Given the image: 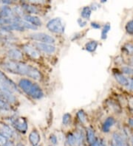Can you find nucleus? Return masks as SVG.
Wrapping results in <instances>:
<instances>
[{
  "instance_id": "nucleus-1",
  "label": "nucleus",
  "mask_w": 133,
  "mask_h": 146,
  "mask_svg": "<svg viewBox=\"0 0 133 146\" xmlns=\"http://www.w3.org/2000/svg\"><path fill=\"white\" fill-rule=\"evenodd\" d=\"M1 66L4 70L13 74L26 75L36 80H41V74L39 70L24 63L18 62L16 61H9L2 63Z\"/></svg>"
},
{
  "instance_id": "nucleus-2",
  "label": "nucleus",
  "mask_w": 133,
  "mask_h": 146,
  "mask_svg": "<svg viewBox=\"0 0 133 146\" xmlns=\"http://www.w3.org/2000/svg\"><path fill=\"white\" fill-rule=\"evenodd\" d=\"M19 86L29 97L33 99L39 100L44 97V92L41 87L35 83L26 78H22L19 82Z\"/></svg>"
},
{
  "instance_id": "nucleus-3",
  "label": "nucleus",
  "mask_w": 133,
  "mask_h": 146,
  "mask_svg": "<svg viewBox=\"0 0 133 146\" xmlns=\"http://www.w3.org/2000/svg\"><path fill=\"white\" fill-rule=\"evenodd\" d=\"M47 28L54 33H63L64 32L65 25L61 18H54L50 19L47 24Z\"/></svg>"
},
{
  "instance_id": "nucleus-4",
  "label": "nucleus",
  "mask_w": 133,
  "mask_h": 146,
  "mask_svg": "<svg viewBox=\"0 0 133 146\" xmlns=\"http://www.w3.org/2000/svg\"><path fill=\"white\" fill-rule=\"evenodd\" d=\"M30 38L37 41L40 43H44V44H52L55 42V39L53 36H50L47 33H31L28 36Z\"/></svg>"
},
{
  "instance_id": "nucleus-5",
  "label": "nucleus",
  "mask_w": 133,
  "mask_h": 146,
  "mask_svg": "<svg viewBox=\"0 0 133 146\" xmlns=\"http://www.w3.org/2000/svg\"><path fill=\"white\" fill-rule=\"evenodd\" d=\"M0 82L2 83V84L5 86L7 91L10 92H19V89H18L16 84L1 71H0Z\"/></svg>"
},
{
  "instance_id": "nucleus-6",
  "label": "nucleus",
  "mask_w": 133,
  "mask_h": 146,
  "mask_svg": "<svg viewBox=\"0 0 133 146\" xmlns=\"http://www.w3.org/2000/svg\"><path fill=\"white\" fill-rule=\"evenodd\" d=\"M11 125L16 131L21 132V133H23V134L26 133L27 131V128H28L26 119L22 117H18L13 119L11 122Z\"/></svg>"
},
{
  "instance_id": "nucleus-7",
  "label": "nucleus",
  "mask_w": 133,
  "mask_h": 146,
  "mask_svg": "<svg viewBox=\"0 0 133 146\" xmlns=\"http://www.w3.org/2000/svg\"><path fill=\"white\" fill-rule=\"evenodd\" d=\"M34 46L35 49L40 50L41 52H44L45 53L52 54L55 52V47L53 45L49 44H44V43L35 42L34 43Z\"/></svg>"
},
{
  "instance_id": "nucleus-8",
  "label": "nucleus",
  "mask_w": 133,
  "mask_h": 146,
  "mask_svg": "<svg viewBox=\"0 0 133 146\" xmlns=\"http://www.w3.org/2000/svg\"><path fill=\"white\" fill-rule=\"evenodd\" d=\"M23 50L26 54L29 56H30L33 58L38 59L40 57V53L37 50V49L34 48L33 46H30L28 44H25L23 46Z\"/></svg>"
},
{
  "instance_id": "nucleus-9",
  "label": "nucleus",
  "mask_w": 133,
  "mask_h": 146,
  "mask_svg": "<svg viewBox=\"0 0 133 146\" xmlns=\"http://www.w3.org/2000/svg\"><path fill=\"white\" fill-rule=\"evenodd\" d=\"M0 100L6 101L7 103L13 104L16 101V99L14 95H13L11 92L7 91H3L0 89Z\"/></svg>"
},
{
  "instance_id": "nucleus-10",
  "label": "nucleus",
  "mask_w": 133,
  "mask_h": 146,
  "mask_svg": "<svg viewBox=\"0 0 133 146\" xmlns=\"http://www.w3.org/2000/svg\"><path fill=\"white\" fill-rule=\"evenodd\" d=\"M24 19L25 21H27L29 23L32 24L33 25L35 26V27H39L42 25V21L39 17L35 16H33V15L27 14L24 16Z\"/></svg>"
},
{
  "instance_id": "nucleus-11",
  "label": "nucleus",
  "mask_w": 133,
  "mask_h": 146,
  "mask_svg": "<svg viewBox=\"0 0 133 146\" xmlns=\"http://www.w3.org/2000/svg\"><path fill=\"white\" fill-rule=\"evenodd\" d=\"M16 15H14L11 7L7 6H3L0 11V19H11L16 17Z\"/></svg>"
},
{
  "instance_id": "nucleus-12",
  "label": "nucleus",
  "mask_w": 133,
  "mask_h": 146,
  "mask_svg": "<svg viewBox=\"0 0 133 146\" xmlns=\"http://www.w3.org/2000/svg\"><path fill=\"white\" fill-rule=\"evenodd\" d=\"M41 140V137L39 132L36 130H33L29 135V141L32 146H37Z\"/></svg>"
},
{
  "instance_id": "nucleus-13",
  "label": "nucleus",
  "mask_w": 133,
  "mask_h": 146,
  "mask_svg": "<svg viewBox=\"0 0 133 146\" xmlns=\"http://www.w3.org/2000/svg\"><path fill=\"white\" fill-rule=\"evenodd\" d=\"M0 134L7 137V138H10L13 135V131L11 129V128L9 125L1 123L0 124Z\"/></svg>"
},
{
  "instance_id": "nucleus-14",
  "label": "nucleus",
  "mask_w": 133,
  "mask_h": 146,
  "mask_svg": "<svg viewBox=\"0 0 133 146\" xmlns=\"http://www.w3.org/2000/svg\"><path fill=\"white\" fill-rule=\"evenodd\" d=\"M7 56L11 59H12V61L21 60L23 58L21 51L17 50V49H11V50H9L7 52Z\"/></svg>"
},
{
  "instance_id": "nucleus-15",
  "label": "nucleus",
  "mask_w": 133,
  "mask_h": 146,
  "mask_svg": "<svg viewBox=\"0 0 133 146\" xmlns=\"http://www.w3.org/2000/svg\"><path fill=\"white\" fill-rule=\"evenodd\" d=\"M114 144L117 146H129V144L124 139V137L118 133L113 134Z\"/></svg>"
},
{
  "instance_id": "nucleus-16",
  "label": "nucleus",
  "mask_w": 133,
  "mask_h": 146,
  "mask_svg": "<svg viewBox=\"0 0 133 146\" xmlns=\"http://www.w3.org/2000/svg\"><path fill=\"white\" fill-rule=\"evenodd\" d=\"M115 123V120L113 117H108L104 122L103 125H102V131L104 132H109L110 128H112Z\"/></svg>"
},
{
  "instance_id": "nucleus-17",
  "label": "nucleus",
  "mask_w": 133,
  "mask_h": 146,
  "mask_svg": "<svg viewBox=\"0 0 133 146\" xmlns=\"http://www.w3.org/2000/svg\"><path fill=\"white\" fill-rule=\"evenodd\" d=\"M115 78L118 82L121 85L124 86H130V80L126 78V77L123 75L121 73H115Z\"/></svg>"
},
{
  "instance_id": "nucleus-18",
  "label": "nucleus",
  "mask_w": 133,
  "mask_h": 146,
  "mask_svg": "<svg viewBox=\"0 0 133 146\" xmlns=\"http://www.w3.org/2000/svg\"><path fill=\"white\" fill-rule=\"evenodd\" d=\"M98 45V44L97 41H89V42H87L85 44V49L86 50L88 51V52H95L96 49H97Z\"/></svg>"
},
{
  "instance_id": "nucleus-19",
  "label": "nucleus",
  "mask_w": 133,
  "mask_h": 146,
  "mask_svg": "<svg viewBox=\"0 0 133 146\" xmlns=\"http://www.w3.org/2000/svg\"><path fill=\"white\" fill-rule=\"evenodd\" d=\"M22 8L26 11L27 13H32V14H35V13H38L39 11L35 6L33 5H30L27 4H22Z\"/></svg>"
},
{
  "instance_id": "nucleus-20",
  "label": "nucleus",
  "mask_w": 133,
  "mask_h": 146,
  "mask_svg": "<svg viewBox=\"0 0 133 146\" xmlns=\"http://www.w3.org/2000/svg\"><path fill=\"white\" fill-rule=\"evenodd\" d=\"M87 140H88L89 143H90L91 145H92L93 143L96 142V134H95L94 131L92 130V128H87Z\"/></svg>"
},
{
  "instance_id": "nucleus-21",
  "label": "nucleus",
  "mask_w": 133,
  "mask_h": 146,
  "mask_svg": "<svg viewBox=\"0 0 133 146\" xmlns=\"http://www.w3.org/2000/svg\"><path fill=\"white\" fill-rule=\"evenodd\" d=\"M67 143H68V145L70 146H74L78 143L77 141V138L76 134L70 133L68 134V137H67Z\"/></svg>"
},
{
  "instance_id": "nucleus-22",
  "label": "nucleus",
  "mask_w": 133,
  "mask_h": 146,
  "mask_svg": "<svg viewBox=\"0 0 133 146\" xmlns=\"http://www.w3.org/2000/svg\"><path fill=\"white\" fill-rule=\"evenodd\" d=\"M91 13H92V10H91V8L90 7H83L82 13H81L82 16L84 19H89L90 18Z\"/></svg>"
},
{
  "instance_id": "nucleus-23",
  "label": "nucleus",
  "mask_w": 133,
  "mask_h": 146,
  "mask_svg": "<svg viewBox=\"0 0 133 146\" xmlns=\"http://www.w3.org/2000/svg\"><path fill=\"white\" fill-rule=\"evenodd\" d=\"M110 28H111V26L109 23L104 25L103 30L101 31V38L102 39H106V37H107V34H108L109 31H110Z\"/></svg>"
},
{
  "instance_id": "nucleus-24",
  "label": "nucleus",
  "mask_w": 133,
  "mask_h": 146,
  "mask_svg": "<svg viewBox=\"0 0 133 146\" xmlns=\"http://www.w3.org/2000/svg\"><path fill=\"white\" fill-rule=\"evenodd\" d=\"M20 25L24 27V28H26V29H31V30H36L37 29V27H35L34 25H33L32 24L29 23L27 21H22L21 20L19 22Z\"/></svg>"
},
{
  "instance_id": "nucleus-25",
  "label": "nucleus",
  "mask_w": 133,
  "mask_h": 146,
  "mask_svg": "<svg viewBox=\"0 0 133 146\" xmlns=\"http://www.w3.org/2000/svg\"><path fill=\"white\" fill-rule=\"evenodd\" d=\"M77 117H78L79 121L82 123H85L87 122V116L83 111H79L77 113Z\"/></svg>"
},
{
  "instance_id": "nucleus-26",
  "label": "nucleus",
  "mask_w": 133,
  "mask_h": 146,
  "mask_svg": "<svg viewBox=\"0 0 133 146\" xmlns=\"http://www.w3.org/2000/svg\"><path fill=\"white\" fill-rule=\"evenodd\" d=\"M71 120V115L69 113H66L63 115V117H62V123L63 125H69V123H70Z\"/></svg>"
},
{
  "instance_id": "nucleus-27",
  "label": "nucleus",
  "mask_w": 133,
  "mask_h": 146,
  "mask_svg": "<svg viewBox=\"0 0 133 146\" xmlns=\"http://www.w3.org/2000/svg\"><path fill=\"white\" fill-rule=\"evenodd\" d=\"M124 50L129 54H133V44L132 43H126L123 46Z\"/></svg>"
},
{
  "instance_id": "nucleus-28",
  "label": "nucleus",
  "mask_w": 133,
  "mask_h": 146,
  "mask_svg": "<svg viewBox=\"0 0 133 146\" xmlns=\"http://www.w3.org/2000/svg\"><path fill=\"white\" fill-rule=\"evenodd\" d=\"M126 31L128 33L133 35V19L130 21L126 25Z\"/></svg>"
},
{
  "instance_id": "nucleus-29",
  "label": "nucleus",
  "mask_w": 133,
  "mask_h": 146,
  "mask_svg": "<svg viewBox=\"0 0 133 146\" xmlns=\"http://www.w3.org/2000/svg\"><path fill=\"white\" fill-rule=\"evenodd\" d=\"M10 109L11 107L7 102L0 100V110H9Z\"/></svg>"
},
{
  "instance_id": "nucleus-30",
  "label": "nucleus",
  "mask_w": 133,
  "mask_h": 146,
  "mask_svg": "<svg viewBox=\"0 0 133 146\" xmlns=\"http://www.w3.org/2000/svg\"><path fill=\"white\" fill-rule=\"evenodd\" d=\"M123 72L129 75H133V68L129 67V66H125L122 68Z\"/></svg>"
},
{
  "instance_id": "nucleus-31",
  "label": "nucleus",
  "mask_w": 133,
  "mask_h": 146,
  "mask_svg": "<svg viewBox=\"0 0 133 146\" xmlns=\"http://www.w3.org/2000/svg\"><path fill=\"white\" fill-rule=\"evenodd\" d=\"M7 142V138L0 134V146H5Z\"/></svg>"
},
{
  "instance_id": "nucleus-32",
  "label": "nucleus",
  "mask_w": 133,
  "mask_h": 146,
  "mask_svg": "<svg viewBox=\"0 0 133 146\" xmlns=\"http://www.w3.org/2000/svg\"><path fill=\"white\" fill-rule=\"evenodd\" d=\"M50 140L51 142V143L53 145H56L57 144V142H58V139H57V137H55L54 134H51L50 137Z\"/></svg>"
},
{
  "instance_id": "nucleus-33",
  "label": "nucleus",
  "mask_w": 133,
  "mask_h": 146,
  "mask_svg": "<svg viewBox=\"0 0 133 146\" xmlns=\"http://www.w3.org/2000/svg\"><path fill=\"white\" fill-rule=\"evenodd\" d=\"M78 24L79 25L80 27H84V26H86L87 25V21H84V20L83 19H78Z\"/></svg>"
},
{
  "instance_id": "nucleus-34",
  "label": "nucleus",
  "mask_w": 133,
  "mask_h": 146,
  "mask_svg": "<svg viewBox=\"0 0 133 146\" xmlns=\"http://www.w3.org/2000/svg\"><path fill=\"white\" fill-rule=\"evenodd\" d=\"M92 146H105V145L102 141L96 140V142L92 145Z\"/></svg>"
},
{
  "instance_id": "nucleus-35",
  "label": "nucleus",
  "mask_w": 133,
  "mask_h": 146,
  "mask_svg": "<svg viewBox=\"0 0 133 146\" xmlns=\"http://www.w3.org/2000/svg\"><path fill=\"white\" fill-rule=\"evenodd\" d=\"M91 26L95 29L101 28V25H100L98 23H96V22H92V23H91Z\"/></svg>"
},
{
  "instance_id": "nucleus-36",
  "label": "nucleus",
  "mask_w": 133,
  "mask_h": 146,
  "mask_svg": "<svg viewBox=\"0 0 133 146\" xmlns=\"http://www.w3.org/2000/svg\"><path fill=\"white\" fill-rule=\"evenodd\" d=\"M129 87H130V89L133 90V79H131L130 81V86H129Z\"/></svg>"
},
{
  "instance_id": "nucleus-37",
  "label": "nucleus",
  "mask_w": 133,
  "mask_h": 146,
  "mask_svg": "<svg viewBox=\"0 0 133 146\" xmlns=\"http://www.w3.org/2000/svg\"><path fill=\"white\" fill-rule=\"evenodd\" d=\"M5 146H14V143H13V142H11V141H10V142H8V143L6 144Z\"/></svg>"
},
{
  "instance_id": "nucleus-38",
  "label": "nucleus",
  "mask_w": 133,
  "mask_h": 146,
  "mask_svg": "<svg viewBox=\"0 0 133 146\" xmlns=\"http://www.w3.org/2000/svg\"><path fill=\"white\" fill-rule=\"evenodd\" d=\"M129 123H130V125H131V126L133 127V119H130V120H129Z\"/></svg>"
},
{
  "instance_id": "nucleus-39",
  "label": "nucleus",
  "mask_w": 133,
  "mask_h": 146,
  "mask_svg": "<svg viewBox=\"0 0 133 146\" xmlns=\"http://www.w3.org/2000/svg\"><path fill=\"white\" fill-rule=\"evenodd\" d=\"M16 146H25V145H24V144H22V143H18Z\"/></svg>"
},
{
  "instance_id": "nucleus-40",
  "label": "nucleus",
  "mask_w": 133,
  "mask_h": 146,
  "mask_svg": "<svg viewBox=\"0 0 133 146\" xmlns=\"http://www.w3.org/2000/svg\"><path fill=\"white\" fill-rule=\"evenodd\" d=\"M2 41V36H1V34H0V42H1Z\"/></svg>"
},
{
  "instance_id": "nucleus-41",
  "label": "nucleus",
  "mask_w": 133,
  "mask_h": 146,
  "mask_svg": "<svg viewBox=\"0 0 133 146\" xmlns=\"http://www.w3.org/2000/svg\"><path fill=\"white\" fill-rule=\"evenodd\" d=\"M132 146H133V137H132Z\"/></svg>"
},
{
  "instance_id": "nucleus-42",
  "label": "nucleus",
  "mask_w": 133,
  "mask_h": 146,
  "mask_svg": "<svg viewBox=\"0 0 133 146\" xmlns=\"http://www.w3.org/2000/svg\"><path fill=\"white\" fill-rule=\"evenodd\" d=\"M132 64H133V57H132Z\"/></svg>"
},
{
  "instance_id": "nucleus-43",
  "label": "nucleus",
  "mask_w": 133,
  "mask_h": 146,
  "mask_svg": "<svg viewBox=\"0 0 133 146\" xmlns=\"http://www.w3.org/2000/svg\"><path fill=\"white\" fill-rule=\"evenodd\" d=\"M112 146H117V145H115V144H114V143H113V144H112Z\"/></svg>"
}]
</instances>
